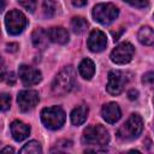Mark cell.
I'll list each match as a JSON object with an SVG mask.
<instances>
[{
  "label": "cell",
  "mask_w": 154,
  "mask_h": 154,
  "mask_svg": "<svg viewBox=\"0 0 154 154\" xmlns=\"http://www.w3.org/2000/svg\"><path fill=\"white\" fill-rule=\"evenodd\" d=\"M107 46V37L101 30H93L88 38V48L91 52L99 53L102 52Z\"/></svg>",
  "instance_id": "11"
},
{
  "label": "cell",
  "mask_w": 154,
  "mask_h": 154,
  "mask_svg": "<svg viewBox=\"0 0 154 154\" xmlns=\"http://www.w3.org/2000/svg\"><path fill=\"white\" fill-rule=\"evenodd\" d=\"M8 79H7V83L8 84H14V82H16V77H14V75H13V72H10L8 75Z\"/></svg>",
  "instance_id": "28"
},
{
  "label": "cell",
  "mask_w": 154,
  "mask_h": 154,
  "mask_svg": "<svg viewBox=\"0 0 154 154\" xmlns=\"http://www.w3.org/2000/svg\"><path fill=\"white\" fill-rule=\"evenodd\" d=\"M101 116L102 118L109 123V124H113L116 122H118L122 117V111L118 106V103L116 102H108L106 105H103L102 109H101Z\"/></svg>",
  "instance_id": "12"
},
{
  "label": "cell",
  "mask_w": 154,
  "mask_h": 154,
  "mask_svg": "<svg viewBox=\"0 0 154 154\" xmlns=\"http://www.w3.org/2000/svg\"><path fill=\"white\" fill-rule=\"evenodd\" d=\"M6 47H7V51H8V52H16L17 48H18V45H17V43H10V45H7Z\"/></svg>",
  "instance_id": "27"
},
{
  "label": "cell",
  "mask_w": 154,
  "mask_h": 154,
  "mask_svg": "<svg viewBox=\"0 0 154 154\" xmlns=\"http://www.w3.org/2000/svg\"><path fill=\"white\" fill-rule=\"evenodd\" d=\"M142 83L148 87H154V72H147L142 78Z\"/></svg>",
  "instance_id": "25"
},
{
  "label": "cell",
  "mask_w": 154,
  "mask_h": 154,
  "mask_svg": "<svg viewBox=\"0 0 154 154\" xmlns=\"http://www.w3.org/2000/svg\"><path fill=\"white\" fill-rule=\"evenodd\" d=\"M11 134H12V137L17 142H20L29 136L30 126L26 125L25 123L20 122V120H14L11 124Z\"/></svg>",
  "instance_id": "13"
},
{
  "label": "cell",
  "mask_w": 154,
  "mask_h": 154,
  "mask_svg": "<svg viewBox=\"0 0 154 154\" xmlns=\"http://www.w3.org/2000/svg\"><path fill=\"white\" fill-rule=\"evenodd\" d=\"M82 141L84 144L88 146H96V147L106 146L109 141V134L106 130V128H103L100 124L90 125L87 129H84Z\"/></svg>",
  "instance_id": "3"
},
{
  "label": "cell",
  "mask_w": 154,
  "mask_h": 154,
  "mask_svg": "<svg viewBox=\"0 0 154 154\" xmlns=\"http://www.w3.org/2000/svg\"><path fill=\"white\" fill-rule=\"evenodd\" d=\"M19 5L22 7H24L26 11L29 12H34L36 10V0H18Z\"/></svg>",
  "instance_id": "22"
},
{
  "label": "cell",
  "mask_w": 154,
  "mask_h": 154,
  "mask_svg": "<svg viewBox=\"0 0 154 154\" xmlns=\"http://www.w3.org/2000/svg\"><path fill=\"white\" fill-rule=\"evenodd\" d=\"M5 25H6V29H7L8 34L18 35V34H20L25 29V26H26V18H25V16L20 11L12 10L5 17Z\"/></svg>",
  "instance_id": "6"
},
{
  "label": "cell",
  "mask_w": 154,
  "mask_h": 154,
  "mask_svg": "<svg viewBox=\"0 0 154 154\" xmlns=\"http://www.w3.org/2000/svg\"><path fill=\"white\" fill-rule=\"evenodd\" d=\"M125 2H128L129 5L134 6V7H138V8H143L148 6L149 0H124Z\"/></svg>",
  "instance_id": "24"
},
{
  "label": "cell",
  "mask_w": 154,
  "mask_h": 154,
  "mask_svg": "<svg viewBox=\"0 0 154 154\" xmlns=\"http://www.w3.org/2000/svg\"><path fill=\"white\" fill-rule=\"evenodd\" d=\"M88 107L85 105H79L77 107H75L71 112V123L76 126L78 125H82L85 120H87V117H88Z\"/></svg>",
  "instance_id": "15"
},
{
  "label": "cell",
  "mask_w": 154,
  "mask_h": 154,
  "mask_svg": "<svg viewBox=\"0 0 154 154\" xmlns=\"http://www.w3.org/2000/svg\"><path fill=\"white\" fill-rule=\"evenodd\" d=\"M72 4H73V6L81 7V6H84L87 4V0H72Z\"/></svg>",
  "instance_id": "26"
},
{
  "label": "cell",
  "mask_w": 154,
  "mask_h": 154,
  "mask_svg": "<svg viewBox=\"0 0 154 154\" xmlns=\"http://www.w3.org/2000/svg\"><path fill=\"white\" fill-rule=\"evenodd\" d=\"M41 120L46 128L51 130H58L65 123V112L59 106L46 107L41 112Z\"/></svg>",
  "instance_id": "4"
},
{
  "label": "cell",
  "mask_w": 154,
  "mask_h": 154,
  "mask_svg": "<svg viewBox=\"0 0 154 154\" xmlns=\"http://www.w3.org/2000/svg\"><path fill=\"white\" fill-rule=\"evenodd\" d=\"M76 75L71 66L64 67L54 78L52 83V91L55 95H65L67 94L75 85Z\"/></svg>",
  "instance_id": "1"
},
{
  "label": "cell",
  "mask_w": 154,
  "mask_h": 154,
  "mask_svg": "<svg viewBox=\"0 0 154 154\" xmlns=\"http://www.w3.org/2000/svg\"><path fill=\"white\" fill-rule=\"evenodd\" d=\"M48 37L52 42L54 43H59V45H64L69 41V32L63 26H53L51 29H48Z\"/></svg>",
  "instance_id": "14"
},
{
  "label": "cell",
  "mask_w": 154,
  "mask_h": 154,
  "mask_svg": "<svg viewBox=\"0 0 154 154\" xmlns=\"http://www.w3.org/2000/svg\"><path fill=\"white\" fill-rule=\"evenodd\" d=\"M118 13H119L118 8L113 4H109V2L97 4L93 8V18L103 25H107L114 22L118 17Z\"/></svg>",
  "instance_id": "5"
},
{
  "label": "cell",
  "mask_w": 154,
  "mask_h": 154,
  "mask_svg": "<svg viewBox=\"0 0 154 154\" xmlns=\"http://www.w3.org/2000/svg\"><path fill=\"white\" fill-rule=\"evenodd\" d=\"M88 26L87 20L83 17H73L71 19V29L75 34H82Z\"/></svg>",
  "instance_id": "19"
},
{
  "label": "cell",
  "mask_w": 154,
  "mask_h": 154,
  "mask_svg": "<svg viewBox=\"0 0 154 154\" xmlns=\"http://www.w3.org/2000/svg\"><path fill=\"white\" fill-rule=\"evenodd\" d=\"M134 53L135 48L130 42H122L111 52V60L119 65L128 64L131 61Z\"/></svg>",
  "instance_id": "7"
},
{
  "label": "cell",
  "mask_w": 154,
  "mask_h": 154,
  "mask_svg": "<svg viewBox=\"0 0 154 154\" xmlns=\"http://www.w3.org/2000/svg\"><path fill=\"white\" fill-rule=\"evenodd\" d=\"M20 153H23V154H40V153H42V148L37 141H29L20 149Z\"/></svg>",
  "instance_id": "20"
},
{
  "label": "cell",
  "mask_w": 154,
  "mask_h": 154,
  "mask_svg": "<svg viewBox=\"0 0 154 154\" xmlns=\"http://www.w3.org/2000/svg\"><path fill=\"white\" fill-rule=\"evenodd\" d=\"M6 152H8V153H13V152H14V149H13V148H11V147H5V148H2V149H1V153H6Z\"/></svg>",
  "instance_id": "30"
},
{
  "label": "cell",
  "mask_w": 154,
  "mask_h": 154,
  "mask_svg": "<svg viewBox=\"0 0 154 154\" xmlns=\"http://www.w3.org/2000/svg\"><path fill=\"white\" fill-rule=\"evenodd\" d=\"M142 130H143L142 118L138 114L132 113L129 117V119L118 129L117 136L122 141H131V140L137 138L141 135Z\"/></svg>",
  "instance_id": "2"
},
{
  "label": "cell",
  "mask_w": 154,
  "mask_h": 154,
  "mask_svg": "<svg viewBox=\"0 0 154 154\" xmlns=\"http://www.w3.org/2000/svg\"><path fill=\"white\" fill-rule=\"evenodd\" d=\"M42 10H43V14L47 18H51L55 14V12L58 10V5L54 0H45L42 4Z\"/></svg>",
  "instance_id": "21"
},
{
  "label": "cell",
  "mask_w": 154,
  "mask_h": 154,
  "mask_svg": "<svg viewBox=\"0 0 154 154\" xmlns=\"http://www.w3.org/2000/svg\"><path fill=\"white\" fill-rule=\"evenodd\" d=\"M18 72L24 85H35L42 79L41 72L37 69H34L29 65H20Z\"/></svg>",
  "instance_id": "10"
},
{
  "label": "cell",
  "mask_w": 154,
  "mask_h": 154,
  "mask_svg": "<svg viewBox=\"0 0 154 154\" xmlns=\"http://www.w3.org/2000/svg\"><path fill=\"white\" fill-rule=\"evenodd\" d=\"M0 102H1V109L2 111L8 109L10 106H11V96L6 93H2L1 96H0Z\"/></svg>",
  "instance_id": "23"
},
{
  "label": "cell",
  "mask_w": 154,
  "mask_h": 154,
  "mask_svg": "<svg viewBox=\"0 0 154 154\" xmlns=\"http://www.w3.org/2000/svg\"><path fill=\"white\" fill-rule=\"evenodd\" d=\"M137 94H138V93H137L136 90H130L128 95H129V99H131V100H135V99H137Z\"/></svg>",
  "instance_id": "29"
},
{
  "label": "cell",
  "mask_w": 154,
  "mask_h": 154,
  "mask_svg": "<svg viewBox=\"0 0 154 154\" xmlns=\"http://www.w3.org/2000/svg\"><path fill=\"white\" fill-rule=\"evenodd\" d=\"M126 82H128V78L123 72L117 70L111 71L108 73V82H107L106 89L111 95H119L123 91Z\"/></svg>",
  "instance_id": "9"
},
{
  "label": "cell",
  "mask_w": 154,
  "mask_h": 154,
  "mask_svg": "<svg viewBox=\"0 0 154 154\" xmlns=\"http://www.w3.org/2000/svg\"><path fill=\"white\" fill-rule=\"evenodd\" d=\"M78 71L84 79H90L95 73V64L93 63V60L85 58L81 61L78 66Z\"/></svg>",
  "instance_id": "17"
},
{
  "label": "cell",
  "mask_w": 154,
  "mask_h": 154,
  "mask_svg": "<svg viewBox=\"0 0 154 154\" xmlns=\"http://www.w3.org/2000/svg\"><path fill=\"white\" fill-rule=\"evenodd\" d=\"M31 40H32V43L36 48H40V49H45L47 47V43H48V32L45 31L43 29L38 28V29H35L32 35H31Z\"/></svg>",
  "instance_id": "16"
},
{
  "label": "cell",
  "mask_w": 154,
  "mask_h": 154,
  "mask_svg": "<svg viewBox=\"0 0 154 154\" xmlns=\"http://www.w3.org/2000/svg\"><path fill=\"white\" fill-rule=\"evenodd\" d=\"M38 101H40V96L36 90H30V89L22 90L18 93L17 96V102L22 112L31 111L32 108H35Z\"/></svg>",
  "instance_id": "8"
},
{
  "label": "cell",
  "mask_w": 154,
  "mask_h": 154,
  "mask_svg": "<svg viewBox=\"0 0 154 154\" xmlns=\"http://www.w3.org/2000/svg\"><path fill=\"white\" fill-rule=\"evenodd\" d=\"M137 37L142 45H146V46L154 45V30L150 26H142L138 30Z\"/></svg>",
  "instance_id": "18"
}]
</instances>
